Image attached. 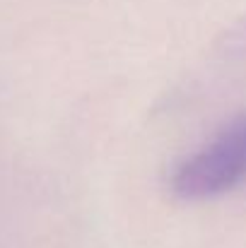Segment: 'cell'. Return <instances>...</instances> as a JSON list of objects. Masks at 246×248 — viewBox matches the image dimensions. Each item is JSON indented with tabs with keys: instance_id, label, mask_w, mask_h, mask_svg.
Segmentation results:
<instances>
[{
	"instance_id": "obj_1",
	"label": "cell",
	"mask_w": 246,
	"mask_h": 248,
	"mask_svg": "<svg viewBox=\"0 0 246 248\" xmlns=\"http://www.w3.org/2000/svg\"><path fill=\"white\" fill-rule=\"evenodd\" d=\"M246 183V111L176 166L171 188L186 200H205Z\"/></svg>"
},
{
	"instance_id": "obj_2",
	"label": "cell",
	"mask_w": 246,
	"mask_h": 248,
	"mask_svg": "<svg viewBox=\"0 0 246 248\" xmlns=\"http://www.w3.org/2000/svg\"><path fill=\"white\" fill-rule=\"evenodd\" d=\"M227 46L237 51H246V17L227 34Z\"/></svg>"
}]
</instances>
